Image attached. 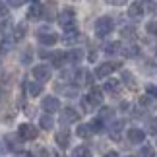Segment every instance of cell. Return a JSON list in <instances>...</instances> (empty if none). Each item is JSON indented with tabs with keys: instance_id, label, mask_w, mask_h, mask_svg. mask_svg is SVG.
I'll list each match as a JSON object with an SVG mask.
<instances>
[{
	"instance_id": "4",
	"label": "cell",
	"mask_w": 157,
	"mask_h": 157,
	"mask_svg": "<svg viewBox=\"0 0 157 157\" xmlns=\"http://www.w3.org/2000/svg\"><path fill=\"white\" fill-rule=\"evenodd\" d=\"M31 72H33V78H35L39 83H41V82H47V80L51 78V68H49V66H45V64L35 66Z\"/></svg>"
},
{
	"instance_id": "43",
	"label": "cell",
	"mask_w": 157,
	"mask_h": 157,
	"mask_svg": "<svg viewBox=\"0 0 157 157\" xmlns=\"http://www.w3.org/2000/svg\"><path fill=\"white\" fill-rule=\"evenodd\" d=\"M21 157H33V155H31V153H23Z\"/></svg>"
},
{
	"instance_id": "29",
	"label": "cell",
	"mask_w": 157,
	"mask_h": 157,
	"mask_svg": "<svg viewBox=\"0 0 157 157\" xmlns=\"http://www.w3.org/2000/svg\"><path fill=\"white\" fill-rule=\"evenodd\" d=\"M111 117H113V109H109V107L101 109V113H99V118L101 120H107V118H111Z\"/></svg>"
},
{
	"instance_id": "21",
	"label": "cell",
	"mask_w": 157,
	"mask_h": 157,
	"mask_svg": "<svg viewBox=\"0 0 157 157\" xmlns=\"http://www.w3.org/2000/svg\"><path fill=\"white\" fill-rule=\"evenodd\" d=\"M91 134H93V130H91L89 124H80V126H78V136H80V138H89Z\"/></svg>"
},
{
	"instance_id": "28",
	"label": "cell",
	"mask_w": 157,
	"mask_h": 157,
	"mask_svg": "<svg viewBox=\"0 0 157 157\" xmlns=\"http://www.w3.org/2000/svg\"><path fill=\"white\" fill-rule=\"evenodd\" d=\"M89 126H91V130H93V132H101L105 124H103V120H101V118H95V120H93V122L89 124Z\"/></svg>"
},
{
	"instance_id": "18",
	"label": "cell",
	"mask_w": 157,
	"mask_h": 157,
	"mask_svg": "<svg viewBox=\"0 0 157 157\" xmlns=\"http://www.w3.org/2000/svg\"><path fill=\"white\" fill-rule=\"evenodd\" d=\"M39 124H41V128H43V130H52L54 120H52L51 114H43V117L39 118Z\"/></svg>"
},
{
	"instance_id": "27",
	"label": "cell",
	"mask_w": 157,
	"mask_h": 157,
	"mask_svg": "<svg viewBox=\"0 0 157 157\" xmlns=\"http://www.w3.org/2000/svg\"><path fill=\"white\" fill-rule=\"evenodd\" d=\"M140 157H155L153 147H151V146H144V147L140 149Z\"/></svg>"
},
{
	"instance_id": "3",
	"label": "cell",
	"mask_w": 157,
	"mask_h": 157,
	"mask_svg": "<svg viewBox=\"0 0 157 157\" xmlns=\"http://www.w3.org/2000/svg\"><path fill=\"white\" fill-rule=\"evenodd\" d=\"M17 136H20L21 140H35V138H37V128H35L33 124L25 122L17 128Z\"/></svg>"
},
{
	"instance_id": "34",
	"label": "cell",
	"mask_w": 157,
	"mask_h": 157,
	"mask_svg": "<svg viewBox=\"0 0 157 157\" xmlns=\"http://www.w3.org/2000/svg\"><path fill=\"white\" fill-rule=\"evenodd\" d=\"M27 0H8V6H12V8H17V6H23Z\"/></svg>"
},
{
	"instance_id": "14",
	"label": "cell",
	"mask_w": 157,
	"mask_h": 157,
	"mask_svg": "<svg viewBox=\"0 0 157 157\" xmlns=\"http://www.w3.org/2000/svg\"><path fill=\"white\" fill-rule=\"evenodd\" d=\"M54 140H56V144H58L60 147H68V144H70V132H68V130H60V132H56Z\"/></svg>"
},
{
	"instance_id": "31",
	"label": "cell",
	"mask_w": 157,
	"mask_h": 157,
	"mask_svg": "<svg viewBox=\"0 0 157 157\" xmlns=\"http://www.w3.org/2000/svg\"><path fill=\"white\" fill-rule=\"evenodd\" d=\"M146 31L149 35H157V21H149L147 25H146Z\"/></svg>"
},
{
	"instance_id": "26",
	"label": "cell",
	"mask_w": 157,
	"mask_h": 157,
	"mask_svg": "<svg viewBox=\"0 0 157 157\" xmlns=\"http://www.w3.org/2000/svg\"><path fill=\"white\" fill-rule=\"evenodd\" d=\"M120 51V43H107L105 45V52L107 54H117Z\"/></svg>"
},
{
	"instance_id": "2",
	"label": "cell",
	"mask_w": 157,
	"mask_h": 157,
	"mask_svg": "<svg viewBox=\"0 0 157 157\" xmlns=\"http://www.w3.org/2000/svg\"><path fill=\"white\" fill-rule=\"evenodd\" d=\"M74 21H76V12H74V8H64L58 14V23L64 29H72V27H74Z\"/></svg>"
},
{
	"instance_id": "16",
	"label": "cell",
	"mask_w": 157,
	"mask_h": 157,
	"mask_svg": "<svg viewBox=\"0 0 157 157\" xmlns=\"http://www.w3.org/2000/svg\"><path fill=\"white\" fill-rule=\"evenodd\" d=\"M25 86H27L29 95H31V97H37V95L43 93V86H41L39 82H29V83H25Z\"/></svg>"
},
{
	"instance_id": "19",
	"label": "cell",
	"mask_w": 157,
	"mask_h": 157,
	"mask_svg": "<svg viewBox=\"0 0 157 157\" xmlns=\"http://www.w3.org/2000/svg\"><path fill=\"white\" fill-rule=\"evenodd\" d=\"M122 126H124L122 120L113 122V126H111V138H113V140H118V138H120V130H122Z\"/></svg>"
},
{
	"instance_id": "6",
	"label": "cell",
	"mask_w": 157,
	"mask_h": 157,
	"mask_svg": "<svg viewBox=\"0 0 157 157\" xmlns=\"http://www.w3.org/2000/svg\"><path fill=\"white\" fill-rule=\"evenodd\" d=\"M41 107H43L47 113H56L58 109H60V101H58L56 97H52V95H49V97H45V99H43Z\"/></svg>"
},
{
	"instance_id": "5",
	"label": "cell",
	"mask_w": 157,
	"mask_h": 157,
	"mask_svg": "<svg viewBox=\"0 0 157 157\" xmlns=\"http://www.w3.org/2000/svg\"><path fill=\"white\" fill-rule=\"evenodd\" d=\"M117 68H120L118 62H103V64L97 66V70H95V76H97V78H105V76L111 74V72H114Z\"/></svg>"
},
{
	"instance_id": "11",
	"label": "cell",
	"mask_w": 157,
	"mask_h": 157,
	"mask_svg": "<svg viewBox=\"0 0 157 157\" xmlns=\"http://www.w3.org/2000/svg\"><path fill=\"white\" fill-rule=\"evenodd\" d=\"M66 60H68V56H66V52H62V51H56V52L51 54V62H52L54 68H62L66 64Z\"/></svg>"
},
{
	"instance_id": "38",
	"label": "cell",
	"mask_w": 157,
	"mask_h": 157,
	"mask_svg": "<svg viewBox=\"0 0 157 157\" xmlns=\"http://www.w3.org/2000/svg\"><path fill=\"white\" fill-rule=\"evenodd\" d=\"M109 2H111L113 6H124L126 2H128V0H109Z\"/></svg>"
},
{
	"instance_id": "20",
	"label": "cell",
	"mask_w": 157,
	"mask_h": 157,
	"mask_svg": "<svg viewBox=\"0 0 157 157\" xmlns=\"http://www.w3.org/2000/svg\"><path fill=\"white\" fill-rule=\"evenodd\" d=\"M66 56H68V60H70V62H80V60L83 58V51H80V49H74V51L66 52Z\"/></svg>"
},
{
	"instance_id": "24",
	"label": "cell",
	"mask_w": 157,
	"mask_h": 157,
	"mask_svg": "<svg viewBox=\"0 0 157 157\" xmlns=\"http://www.w3.org/2000/svg\"><path fill=\"white\" fill-rule=\"evenodd\" d=\"M89 155H91V151H89L86 146H80L72 151V157H89Z\"/></svg>"
},
{
	"instance_id": "25",
	"label": "cell",
	"mask_w": 157,
	"mask_h": 157,
	"mask_svg": "<svg viewBox=\"0 0 157 157\" xmlns=\"http://www.w3.org/2000/svg\"><path fill=\"white\" fill-rule=\"evenodd\" d=\"M120 37H124V39H134V37H136V29H134V27H122V29H120Z\"/></svg>"
},
{
	"instance_id": "41",
	"label": "cell",
	"mask_w": 157,
	"mask_h": 157,
	"mask_svg": "<svg viewBox=\"0 0 157 157\" xmlns=\"http://www.w3.org/2000/svg\"><path fill=\"white\" fill-rule=\"evenodd\" d=\"M105 157H118V153L117 151H109V153H105Z\"/></svg>"
},
{
	"instance_id": "44",
	"label": "cell",
	"mask_w": 157,
	"mask_h": 157,
	"mask_svg": "<svg viewBox=\"0 0 157 157\" xmlns=\"http://www.w3.org/2000/svg\"><path fill=\"white\" fill-rule=\"evenodd\" d=\"M0 51H2V45H0Z\"/></svg>"
},
{
	"instance_id": "33",
	"label": "cell",
	"mask_w": 157,
	"mask_h": 157,
	"mask_svg": "<svg viewBox=\"0 0 157 157\" xmlns=\"http://www.w3.org/2000/svg\"><path fill=\"white\" fill-rule=\"evenodd\" d=\"M23 35H25V25H23V23H20V25L16 27V35H14V37H16V39H21Z\"/></svg>"
},
{
	"instance_id": "22",
	"label": "cell",
	"mask_w": 157,
	"mask_h": 157,
	"mask_svg": "<svg viewBox=\"0 0 157 157\" xmlns=\"http://www.w3.org/2000/svg\"><path fill=\"white\" fill-rule=\"evenodd\" d=\"M120 78H122V82H124V83H126V86H128L130 89H134V87H136V80H134V76H132L130 72H126V70H124Z\"/></svg>"
},
{
	"instance_id": "37",
	"label": "cell",
	"mask_w": 157,
	"mask_h": 157,
	"mask_svg": "<svg viewBox=\"0 0 157 157\" xmlns=\"http://www.w3.org/2000/svg\"><path fill=\"white\" fill-rule=\"evenodd\" d=\"M149 103H151V99H149L147 95H144V97L140 99V105H142V107H149Z\"/></svg>"
},
{
	"instance_id": "9",
	"label": "cell",
	"mask_w": 157,
	"mask_h": 157,
	"mask_svg": "<svg viewBox=\"0 0 157 157\" xmlns=\"http://www.w3.org/2000/svg\"><path fill=\"white\" fill-rule=\"evenodd\" d=\"M87 103L89 105H101V101H103V91H101L99 87H91V91H89V95H87Z\"/></svg>"
},
{
	"instance_id": "8",
	"label": "cell",
	"mask_w": 157,
	"mask_h": 157,
	"mask_svg": "<svg viewBox=\"0 0 157 157\" xmlns=\"http://www.w3.org/2000/svg\"><path fill=\"white\" fill-rule=\"evenodd\" d=\"M142 16H144V4L132 2L128 6V17H130V20H140Z\"/></svg>"
},
{
	"instance_id": "17",
	"label": "cell",
	"mask_w": 157,
	"mask_h": 157,
	"mask_svg": "<svg viewBox=\"0 0 157 157\" xmlns=\"http://www.w3.org/2000/svg\"><path fill=\"white\" fill-rule=\"evenodd\" d=\"M54 6H56V2H54V0H51L47 6H43V20H52V16H54Z\"/></svg>"
},
{
	"instance_id": "12",
	"label": "cell",
	"mask_w": 157,
	"mask_h": 157,
	"mask_svg": "<svg viewBox=\"0 0 157 157\" xmlns=\"http://www.w3.org/2000/svg\"><path fill=\"white\" fill-rule=\"evenodd\" d=\"M128 140L132 144H142L144 140H146V132L140 130V128H130L128 130Z\"/></svg>"
},
{
	"instance_id": "30",
	"label": "cell",
	"mask_w": 157,
	"mask_h": 157,
	"mask_svg": "<svg viewBox=\"0 0 157 157\" xmlns=\"http://www.w3.org/2000/svg\"><path fill=\"white\" fill-rule=\"evenodd\" d=\"M146 10L149 12V14H157V2H153V0H147V2H146Z\"/></svg>"
},
{
	"instance_id": "32",
	"label": "cell",
	"mask_w": 157,
	"mask_h": 157,
	"mask_svg": "<svg viewBox=\"0 0 157 157\" xmlns=\"http://www.w3.org/2000/svg\"><path fill=\"white\" fill-rule=\"evenodd\" d=\"M124 54H126V56H130V58L138 56V47H126V49H124Z\"/></svg>"
},
{
	"instance_id": "40",
	"label": "cell",
	"mask_w": 157,
	"mask_h": 157,
	"mask_svg": "<svg viewBox=\"0 0 157 157\" xmlns=\"http://www.w3.org/2000/svg\"><path fill=\"white\" fill-rule=\"evenodd\" d=\"M39 155H41V157H49V153H47V149H45V147H41V149H39Z\"/></svg>"
},
{
	"instance_id": "1",
	"label": "cell",
	"mask_w": 157,
	"mask_h": 157,
	"mask_svg": "<svg viewBox=\"0 0 157 157\" xmlns=\"http://www.w3.org/2000/svg\"><path fill=\"white\" fill-rule=\"evenodd\" d=\"M113 29H114V21L111 20V17H107V16L99 17V20L95 21V33H97L99 37H105V35H109Z\"/></svg>"
},
{
	"instance_id": "35",
	"label": "cell",
	"mask_w": 157,
	"mask_h": 157,
	"mask_svg": "<svg viewBox=\"0 0 157 157\" xmlns=\"http://www.w3.org/2000/svg\"><path fill=\"white\" fill-rule=\"evenodd\" d=\"M31 56H33V52L27 49L25 54H23V58H21V62H23V64H29V62H31Z\"/></svg>"
},
{
	"instance_id": "13",
	"label": "cell",
	"mask_w": 157,
	"mask_h": 157,
	"mask_svg": "<svg viewBox=\"0 0 157 157\" xmlns=\"http://www.w3.org/2000/svg\"><path fill=\"white\" fill-rule=\"evenodd\" d=\"M80 41V31H78L76 27H72V29H66V35H64V43L66 45H74Z\"/></svg>"
},
{
	"instance_id": "15",
	"label": "cell",
	"mask_w": 157,
	"mask_h": 157,
	"mask_svg": "<svg viewBox=\"0 0 157 157\" xmlns=\"http://www.w3.org/2000/svg\"><path fill=\"white\" fill-rule=\"evenodd\" d=\"M27 17L29 20H41V17H43V6L33 4L31 8H29V12H27Z\"/></svg>"
},
{
	"instance_id": "39",
	"label": "cell",
	"mask_w": 157,
	"mask_h": 157,
	"mask_svg": "<svg viewBox=\"0 0 157 157\" xmlns=\"http://www.w3.org/2000/svg\"><path fill=\"white\" fill-rule=\"evenodd\" d=\"M6 12H8V10H6V4L0 2V17H6Z\"/></svg>"
},
{
	"instance_id": "36",
	"label": "cell",
	"mask_w": 157,
	"mask_h": 157,
	"mask_svg": "<svg viewBox=\"0 0 157 157\" xmlns=\"http://www.w3.org/2000/svg\"><path fill=\"white\" fill-rule=\"evenodd\" d=\"M146 91H147V95H151V97L157 99V87H155V86H147V87H146Z\"/></svg>"
},
{
	"instance_id": "7",
	"label": "cell",
	"mask_w": 157,
	"mask_h": 157,
	"mask_svg": "<svg viewBox=\"0 0 157 157\" xmlns=\"http://www.w3.org/2000/svg\"><path fill=\"white\" fill-rule=\"evenodd\" d=\"M78 118H80V114H78L74 109H70V107L64 109L62 114H60V122H62V124H72V122H76Z\"/></svg>"
},
{
	"instance_id": "23",
	"label": "cell",
	"mask_w": 157,
	"mask_h": 157,
	"mask_svg": "<svg viewBox=\"0 0 157 157\" xmlns=\"http://www.w3.org/2000/svg\"><path fill=\"white\" fill-rule=\"evenodd\" d=\"M105 89L109 93H118V89H120V82H117V80H109L107 83H105Z\"/></svg>"
},
{
	"instance_id": "10",
	"label": "cell",
	"mask_w": 157,
	"mask_h": 157,
	"mask_svg": "<svg viewBox=\"0 0 157 157\" xmlns=\"http://www.w3.org/2000/svg\"><path fill=\"white\" fill-rule=\"evenodd\" d=\"M37 37H39V43L41 45H47V47H51L54 45L58 41V35L56 33H45V31H39L37 33Z\"/></svg>"
},
{
	"instance_id": "42",
	"label": "cell",
	"mask_w": 157,
	"mask_h": 157,
	"mask_svg": "<svg viewBox=\"0 0 157 157\" xmlns=\"http://www.w3.org/2000/svg\"><path fill=\"white\" fill-rule=\"evenodd\" d=\"M95 58H97V54H95V52L89 54V60H91V62H95Z\"/></svg>"
}]
</instances>
